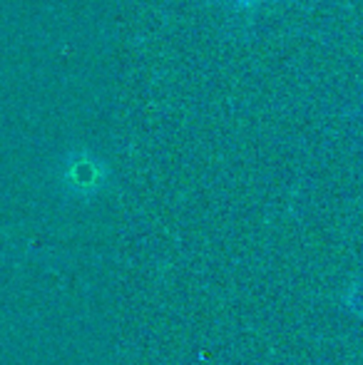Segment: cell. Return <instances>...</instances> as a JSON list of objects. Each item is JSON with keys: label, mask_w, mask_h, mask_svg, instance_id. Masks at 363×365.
I'll list each match as a JSON object with an SVG mask.
<instances>
[{"label": "cell", "mask_w": 363, "mask_h": 365, "mask_svg": "<svg viewBox=\"0 0 363 365\" xmlns=\"http://www.w3.org/2000/svg\"><path fill=\"white\" fill-rule=\"evenodd\" d=\"M65 177H68V182L73 184V187H78L80 192H85V189H95L97 184H100L102 172H100L97 159L88 157V154H78V157L68 164Z\"/></svg>", "instance_id": "1"}, {"label": "cell", "mask_w": 363, "mask_h": 365, "mask_svg": "<svg viewBox=\"0 0 363 365\" xmlns=\"http://www.w3.org/2000/svg\"><path fill=\"white\" fill-rule=\"evenodd\" d=\"M237 5H242V8H249V5H257V3H262V0H234Z\"/></svg>", "instance_id": "2"}]
</instances>
